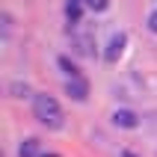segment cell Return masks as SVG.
I'll list each match as a JSON object with an SVG mask.
<instances>
[{
	"label": "cell",
	"mask_w": 157,
	"mask_h": 157,
	"mask_svg": "<svg viewBox=\"0 0 157 157\" xmlns=\"http://www.w3.org/2000/svg\"><path fill=\"white\" fill-rule=\"evenodd\" d=\"M33 113H36V119L44 124V128H62V110H59V104H56V98H51V95H36L33 98Z\"/></svg>",
	"instance_id": "1"
},
{
	"label": "cell",
	"mask_w": 157,
	"mask_h": 157,
	"mask_svg": "<svg viewBox=\"0 0 157 157\" xmlns=\"http://www.w3.org/2000/svg\"><path fill=\"white\" fill-rule=\"evenodd\" d=\"M124 44H128V36L116 33L113 39H110V44H107V51H104V59L107 62H119V56L124 53Z\"/></svg>",
	"instance_id": "2"
},
{
	"label": "cell",
	"mask_w": 157,
	"mask_h": 157,
	"mask_svg": "<svg viewBox=\"0 0 157 157\" xmlns=\"http://www.w3.org/2000/svg\"><path fill=\"white\" fill-rule=\"evenodd\" d=\"M65 92H68L74 101H86L89 98V83L83 77H68V83H65Z\"/></svg>",
	"instance_id": "3"
},
{
	"label": "cell",
	"mask_w": 157,
	"mask_h": 157,
	"mask_svg": "<svg viewBox=\"0 0 157 157\" xmlns=\"http://www.w3.org/2000/svg\"><path fill=\"white\" fill-rule=\"evenodd\" d=\"M113 124H116V128H128V131H131V128L140 124V119H136V113H131V110H116V113H113Z\"/></svg>",
	"instance_id": "4"
},
{
	"label": "cell",
	"mask_w": 157,
	"mask_h": 157,
	"mask_svg": "<svg viewBox=\"0 0 157 157\" xmlns=\"http://www.w3.org/2000/svg\"><path fill=\"white\" fill-rule=\"evenodd\" d=\"M18 157H42L39 154V142L36 140H24L21 148H18Z\"/></svg>",
	"instance_id": "5"
},
{
	"label": "cell",
	"mask_w": 157,
	"mask_h": 157,
	"mask_svg": "<svg viewBox=\"0 0 157 157\" xmlns=\"http://www.w3.org/2000/svg\"><path fill=\"white\" fill-rule=\"evenodd\" d=\"M56 62H59V68L65 71L68 77H80V68H77V65H74V62L68 59V56H59V59H56Z\"/></svg>",
	"instance_id": "6"
},
{
	"label": "cell",
	"mask_w": 157,
	"mask_h": 157,
	"mask_svg": "<svg viewBox=\"0 0 157 157\" xmlns=\"http://www.w3.org/2000/svg\"><path fill=\"white\" fill-rule=\"evenodd\" d=\"M65 18H68V24H77L80 21V3H68L65 6Z\"/></svg>",
	"instance_id": "7"
},
{
	"label": "cell",
	"mask_w": 157,
	"mask_h": 157,
	"mask_svg": "<svg viewBox=\"0 0 157 157\" xmlns=\"http://www.w3.org/2000/svg\"><path fill=\"white\" fill-rule=\"evenodd\" d=\"M86 6H89V9H95V12H104L110 3H107V0H86Z\"/></svg>",
	"instance_id": "8"
},
{
	"label": "cell",
	"mask_w": 157,
	"mask_h": 157,
	"mask_svg": "<svg viewBox=\"0 0 157 157\" xmlns=\"http://www.w3.org/2000/svg\"><path fill=\"white\" fill-rule=\"evenodd\" d=\"M77 53H89V39H77Z\"/></svg>",
	"instance_id": "9"
},
{
	"label": "cell",
	"mask_w": 157,
	"mask_h": 157,
	"mask_svg": "<svg viewBox=\"0 0 157 157\" xmlns=\"http://www.w3.org/2000/svg\"><path fill=\"white\" fill-rule=\"evenodd\" d=\"M148 30H151V33H157V9L148 15Z\"/></svg>",
	"instance_id": "10"
},
{
	"label": "cell",
	"mask_w": 157,
	"mask_h": 157,
	"mask_svg": "<svg viewBox=\"0 0 157 157\" xmlns=\"http://www.w3.org/2000/svg\"><path fill=\"white\" fill-rule=\"evenodd\" d=\"M12 92H15L18 98H24L27 92H30V89H27V86H21V83H15V86H12Z\"/></svg>",
	"instance_id": "11"
},
{
	"label": "cell",
	"mask_w": 157,
	"mask_h": 157,
	"mask_svg": "<svg viewBox=\"0 0 157 157\" xmlns=\"http://www.w3.org/2000/svg\"><path fill=\"white\" fill-rule=\"evenodd\" d=\"M122 157H140V154H133V151H122Z\"/></svg>",
	"instance_id": "12"
}]
</instances>
